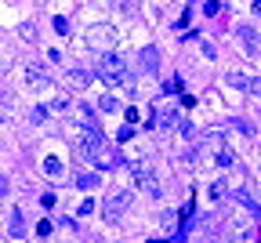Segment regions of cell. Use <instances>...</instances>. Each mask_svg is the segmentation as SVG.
Wrapping results in <instances>:
<instances>
[{
	"instance_id": "27",
	"label": "cell",
	"mask_w": 261,
	"mask_h": 243,
	"mask_svg": "<svg viewBox=\"0 0 261 243\" xmlns=\"http://www.w3.org/2000/svg\"><path fill=\"white\" fill-rule=\"evenodd\" d=\"M254 11H258V15H261V0H258V4H254Z\"/></svg>"
},
{
	"instance_id": "2",
	"label": "cell",
	"mask_w": 261,
	"mask_h": 243,
	"mask_svg": "<svg viewBox=\"0 0 261 243\" xmlns=\"http://www.w3.org/2000/svg\"><path fill=\"white\" fill-rule=\"evenodd\" d=\"M98 77L109 80V83H130V77H127V62L120 58L116 51L98 54Z\"/></svg>"
},
{
	"instance_id": "6",
	"label": "cell",
	"mask_w": 261,
	"mask_h": 243,
	"mask_svg": "<svg viewBox=\"0 0 261 243\" xmlns=\"http://www.w3.org/2000/svg\"><path fill=\"white\" fill-rule=\"evenodd\" d=\"M236 36H239V44L247 48V54L261 58V36H258V29H250V26H239V29H236Z\"/></svg>"
},
{
	"instance_id": "13",
	"label": "cell",
	"mask_w": 261,
	"mask_h": 243,
	"mask_svg": "<svg viewBox=\"0 0 261 243\" xmlns=\"http://www.w3.org/2000/svg\"><path fill=\"white\" fill-rule=\"evenodd\" d=\"M225 196H229V182H225V178H218V182L210 185V200H214V203H221Z\"/></svg>"
},
{
	"instance_id": "20",
	"label": "cell",
	"mask_w": 261,
	"mask_h": 243,
	"mask_svg": "<svg viewBox=\"0 0 261 243\" xmlns=\"http://www.w3.org/2000/svg\"><path fill=\"white\" fill-rule=\"evenodd\" d=\"M232 127H236L239 135H254V124H250V120H232Z\"/></svg>"
},
{
	"instance_id": "9",
	"label": "cell",
	"mask_w": 261,
	"mask_h": 243,
	"mask_svg": "<svg viewBox=\"0 0 261 243\" xmlns=\"http://www.w3.org/2000/svg\"><path fill=\"white\" fill-rule=\"evenodd\" d=\"M236 200L243 203V207H247L250 214H254V218H261V207H258V200H254V196H250L247 189H236Z\"/></svg>"
},
{
	"instance_id": "3",
	"label": "cell",
	"mask_w": 261,
	"mask_h": 243,
	"mask_svg": "<svg viewBox=\"0 0 261 243\" xmlns=\"http://www.w3.org/2000/svg\"><path fill=\"white\" fill-rule=\"evenodd\" d=\"M127 171H130V178H134V185H142V189L149 196H160V182H156V174H153V167H149L145 160H127Z\"/></svg>"
},
{
	"instance_id": "1",
	"label": "cell",
	"mask_w": 261,
	"mask_h": 243,
	"mask_svg": "<svg viewBox=\"0 0 261 243\" xmlns=\"http://www.w3.org/2000/svg\"><path fill=\"white\" fill-rule=\"evenodd\" d=\"M80 153L87 156L91 163H98V167H116L120 163L116 149L105 142V135H102L98 127H83L80 131Z\"/></svg>"
},
{
	"instance_id": "28",
	"label": "cell",
	"mask_w": 261,
	"mask_h": 243,
	"mask_svg": "<svg viewBox=\"0 0 261 243\" xmlns=\"http://www.w3.org/2000/svg\"><path fill=\"white\" fill-rule=\"evenodd\" d=\"M153 243H163V240H153Z\"/></svg>"
},
{
	"instance_id": "17",
	"label": "cell",
	"mask_w": 261,
	"mask_h": 243,
	"mask_svg": "<svg viewBox=\"0 0 261 243\" xmlns=\"http://www.w3.org/2000/svg\"><path fill=\"white\" fill-rule=\"evenodd\" d=\"M98 106L105 109V113H116V109H120V102H116L113 95H102V98H98Z\"/></svg>"
},
{
	"instance_id": "21",
	"label": "cell",
	"mask_w": 261,
	"mask_h": 243,
	"mask_svg": "<svg viewBox=\"0 0 261 243\" xmlns=\"http://www.w3.org/2000/svg\"><path fill=\"white\" fill-rule=\"evenodd\" d=\"M80 189H95V185H98V174H80Z\"/></svg>"
},
{
	"instance_id": "11",
	"label": "cell",
	"mask_w": 261,
	"mask_h": 243,
	"mask_svg": "<svg viewBox=\"0 0 261 243\" xmlns=\"http://www.w3.org/2000/svg\"><path fill=\"white\" fill-rule=\"evenodd\" d=\"M26 80H29L33 87H44V83H48V73H44L40 65H29V69H26Z\"/></svg>"
},
{
	"instance_id": "26",
	"label": "cell",
	"mask_w": 261,
	"mask_h": 243,
	"mask_svg": "<svg viewBox=\"0 0 261 243\" xmlns=\"http://www.w3.org/2000/svg\"><path fill=\"white\" fill-rule=\"evenodd\" d=\"M33 120H36V124H44V120H48V109L36 106V109H33Z\"/></svg>"
},
{
	"instance_id": "4",
	"label": "cell",
	"mask_w": 261,
	"mask_h": 243,
	"mask_svg": "<svg viewBox=\"0 0 261 243\" xmlns=\"http://www.w3.org/2000/svg\"><path fill=\"white\" fill-rule=\"evenodd\" d=\"M116 40H120V33L113 29V26H105V22H102V26H91V29H87V44H91L95 51H102V54L113 48Z\"/></svg>"
},
{
	"instance_id": "8",
	"label": "cell",
	"mask_w": 261,
	"mask_h": 243,
	"mask_svg": "<svg viewBox=\"0 0 261 243\" xmlns=\"http://www.w3.org/2000/svg\"><path fill=\"white\" fill-rule=\"evenodd\" d=\"M171 124H178V113L174 109H160V113H153V120H149V127H171Z\"/></svg>"
},
{
	"instance_id": "14",
	"label": "cell",
	"mask_w": 261,
	"mask_h": 243,
	"mask_svg": "<svg viewBox=\"0 0 261 243\" xmlns=\"http://www.w3.org/2000/svg\"><path fill=\"white\" fill-rule=\"evenodd\" d=\"M113 4H116V11H120V15H127V18H130V15H138V0H113Z\"/></svg>"
},
{
	"instance_id": "18",
	"label": "cell",
	"mask_w": 261,
	"mask_h": 243,
	"mask_svg": "<svg viewBox=\"0 0 261 243\" xmlns=\"http://www.w3.org/2000/svg\"><path fill=\"white\" fill-rule=\"evenodd\" d=\"M18 36H22L26 44H33V40H36V29H33L29 22H22V26H18Z\"/></svg>"
},
{
	"instance_id": "25",
	"label": "cell",
	"mask_w": 261,
	"mask_h": 243,
	"mask_svg": "<svg viewBox=\"0 0 261 243\" xmlns=\"http://www.w3.org/2000/svg\"><path fill=\"white\" fill-rule=\"evenodd\" d=\"M250 95L261 98V77H250Z\"/></svg>"
},
{
	"instance_id": "12",
	"label": "cell",
	"mask_w": 261,
	"mask_h": 243,
	"mask_svg": "<svg viewBox=\"0 0 261 243\" xmlns=\"http://www.w3.org/2000/svg\"><path fill=\"white\" fill-rule=\"evenodd\" d=\"M65 77H69L73 83H77V87H87V83H91V73H83L80 65H73V69H65Z\"/></svg>"
},
{
	"instance_id": "23",
	"label": "cell",
	"mask_w": 261,
	"mask_h": 243,
	"mask_svg": "<svg viewBox=\"0 0 261 243\" xmlns=\"http://www.w3.org/2000/svg\"><path fill=\"white\" fill-rule=\"evenodd\" d=\"M178 131H182V138H196V127L185 120V124H178Z\"/></svg>"
},
{
	"instance_id": "5",
	"label": "cell",
	"mask_w": 261,
	"mask_h": 243,
	"mask_svg": "<svg viewBox=\"0 0 261 243\" xmlns=\"http://www.w3.org/2000/svg\"><path fill=\"white\" fill-rule=\"evenodd\" d=\"M130 203H134V192H130V189H113V192H109V200H105V218L116 221L120 214H127Z\"/></svg>"
},
{
	"instance_id": "19",
	"label": "cell",
	"mask_w": 261,
	"mask_h": 243,
	"mask_svg": "<svg viewBox=\"0 0 261 243\" xmlns=\"http://www.w3.org/2000/svg\"><path fill=\"white\" fill-rule=\"evenodd\" d=\"M44 171H48V174H62V160L48 156V160H44Z\"/></svg>"
},
{
	"instance_id": "24",
	"label": "cell",
	"mask_w": 261,
	"mask_h": 243,
	"mask_svg": "<svg viewBox=\"0 0 261 243\" xmlns=\"http://www.w3.org/2000/svg\"><path fill=\"white\" fill-rule=\"evenodd\" d=\"M203 11H207V15L214 18V15H218V11H221V4H218V0H207V4H203Z\"/></svg>"
},
{
	"instance_id": "7",
	"label": "cell",
	"mask_w": 261,
	"mask_h": 243,
	"mask_svg": "<svg viewBox=\"0 0 261 243\" xmlns=\"http://www.w3.org/2000/svg\"><path fill=\"white\" fill-rule=\"evenodd\" d=\"M22 232H26V221H22V211H18V207H11V214H7V236H22Z\"/></svg>"
},
{
	"instance_id": "16",
	"label": "cell",
	"mask_w": 261,
	"mask_h": 243,
	"mask_svg": "<svg viewBox=\"0 0 261 243\" xmlns=\"http://www.w3.org/2000/svg\"><path fill=\"white\" fill-rule=\"evenodd\" d=\"M214 160H218L221 167H232V163H236V156H232V149H225V145H221V149H218V156H214Z\"/></svg>"
},
{
	"instance_id": "10",
	"label": "cell",
	"mask_w": 261,
	"mask_h": 243,
	"mask_svg": "<svg viewBox=\"0 0 261 243\" xmlns=\"http://www.w3.org/2000/svg\"><path fill=\"white\" fill-rule=\"evenodd\" d=\"M156 65H160L156 48H145V51H142V69H145V73H156Z\"/></svg>"
},
{
	"instance_id": "22",
	"label": "cell",
	"mask_w": 261,
	"mask_h": 243,
	"mask_svg": "<svg viewBox=\"0 0 261 243\" xmlns=\"http://www.w3.org/2000/svg\"><path fill=\"white\" fill-rule=\"evenodd\" d=\"M54 33H58V36H65V33H69V18H54Z\"/></svg>"
},
{
	"instance_id": "15",
	"label": "cell",
	"mask_w": 261,
	"mask_h": 243,
	"mask_svg": "<svg viewBox=\"0 0 261 243\" xmlns=\"http://www.w3.org/2000/svg\"><path fill=\"white\" fill-rule=\"evenodd\" d=\"M225 80L232 83V87H239V91H250V77H239V73H229Z\"/></svg>"
}]
</instances>
